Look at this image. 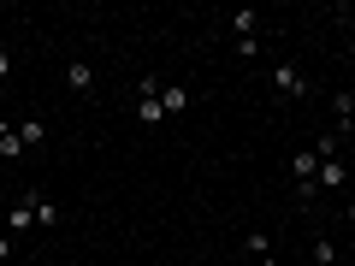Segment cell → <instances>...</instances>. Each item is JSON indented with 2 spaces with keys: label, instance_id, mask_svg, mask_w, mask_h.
<instances>
[{
  "label": "cell",
  "instance_id": "e0dca14e",
  "mask_svg": "<svg viewBox=\"0 0 355 266\" xmlns=\"http://www.w3.org/2000/svg\"><path fill=\"white\" fill-rule=\"evenodd\" d=\"M0 231H6V207H0Z\"/></svg>",
  "mask_w": 355,
  "mask_h": 266
},
{
  "label": "cell",
  "instance_id": "8fae6325",
  "mask_svg": "<svg viewBox=\"0 0 355 266\" xmlns=\"http://www.w3.org/2000/svg\"><path fill=\"white\" fill-rule=\"evenodd\" d=\"M36 225H60V207L42 202V195H36Z\"/></svg>",
  "mask_w": 355,
  "mask_h": 266
},
{
  "label": "cell",
  "instance_id": "9a60e30c",
  "mask_svg": "<svg viewBox=\"0 0 355 266\" xmlns=\"http://www.w3.org/2000/svg\"><path fill=\"white\" fill-rule=\"evenodd\" d=\"M343 219H349V225H355V202H349V207H343Z\"/></svg>",
  "mask_w": 355,
  "mask_h": 266
},
{
  "label": "cell",
  "instance_id": "7c38bea8",
  "mask_svg": "<svg viewBox=\"0 0 355 266\" xmlns=\"http://www.w3.org/2000/svg\"><path fill=\"white\" fill-rule=\"evenodd\" d=\"M338 260V249H331V242H314V266H331Z\"/></svg>",
  "mask_w": 355,
  "mask_h": 266
},
{
  "label": "cell",
  "instance_id": "8992f818",
  "mask_svg": "<svg viewBox=\"0 0 355 266\" xmlns=\"http://www.w3.org/2000/svg\"><path fill=\"white\" fill-rule=\"evenodd\" d=\"M225 24H231V36H237V42H254V30H261V12H231Z\"/></svg>",
  "mask_w": 355,
  "mask_h": 266
},
{
  "label": "cell",
  "instance_id": "ac0fdd59",
  "mask_svg": "<svg viewBox=\"0 0 355 266\" xmlns=\"http://www.w3.org/2000/svg\"><path fill=\"white\" fill-rule=\"evenodd\" d=\"M331 266H349V260H331Z\"/></svg>",
  "mask_w": 355,
  "mask_h": 266
},
{
  "label": "cell",
  "instance_id": "ba28073f",
  "mask_svg": "<svg viewBox=\"0 0 355 266\" xmlns=\"http://www.w3.org/2000/svg\"><path fill=\"white\" fill-rule=\"evenodd\" d=\"M12 130H18L24 148H42V142H48V125H42V118H24V125H12Z\"/></svg>",
  "mask_w": 355,
  "mask_h": 266
},
{
  "label": "cell",
  "instance_id": "277c9868",
  "mask_svg": "<svg viewBox=\"0 0 355 266\" xmlns=\"http://www.w3.org/2000/svg\"><path fill=\"white\" fill-rule=\"evenodd\" d=\"M291 177H296V184H314V177H320V154H314V148L291 154Z\"/></svg>",
  "mask_w": 355,
  "mask_h": 266
},
{
  "label": "cell",
  "instance_id": "4fadbf2b",
  "mask_svg": "<svg viewBox=\"0 0 355 266\" xmlns=\"http://www.w3.org/2000/svg\"><path fill=\"white\" fill-rule=\"evenodd\" d=\"M0 260H12V237L6 231H0Z\"/></svg>",
  "mask_w": 355,
  "mask_h": 266
},
{
  "label": "cell",
  "instance_id": "7a4b0ae2",
  "mask_svg": "<svg viewBox=\"0 0 355 266\" xmlns=\"http://www.w3.org/2000/svg\"><path fill=\"white\" fill-rule=\"evenodd\" d=\"M30 225H36V195H24L18 207H6V237H12V231H30Z\"/></svg>",
  "mask_w": 355,
  "mask_h": 266
},
{
  "label": "cell",
  "instance_id": "2e32d148",
  "mask_svg": "<svg viewBox=\"0 0 355 266\" xmlns=\"http://www.w3.org/2000/svg\"><path fill=\"white\" fill-rule=\"evenodd\" d=\"M254 266H279V260H272V254H266V260H254Z\"/></svg>",
  "mask_w": 355,
  "mask_h": 266
},
{
  "label": "cell",
  "instance_id": "9c48e42d",
  "mask_svg": "<svg viewBox=\"0 0 355 266\" xmlns=\"http://www.w3.org/2000/svg\"><path fill=\"white\" fill-rule=\"evenodd\" d=\"M65 83H71L77 95H89V89H95V65H65Z\"/></svg>",
  "mask_w": 355,
  "mask_h": 266
},
{
  "label": "cell",
  "instance_id": "52a82bcc",
  "mask_svg": "<svg viewBox=\"0 0 355 266\" xmlns=\"http://www.w3.org/2000/svg\"><path fill=\"white\" fill-rule=\"evenodd\" d=\"M160 118H166V113H160V95H137V125H148V130H154Z\"/></svg>",
  "mask_w": 355,
  "mask_h": 266
},
{
  "label": "cell",
  "instance_id": "5bb4252c",
  "mask_svg": "<svg viewBox=\"0 0 355 266\" xmlns=\"http://www.w3.org/2000/svg\"><path fill=\"white\" fill-rule=\"evenodd\" d=\"M0 77H12V53L6 48H0Z\"/></svg>",
  "mask_w": 355,
  "mask_h": 266
},
{
  "label": "cell",
  "instance_id": "5b68a950",
  "mask_svg": "<svg viewBox=\"0 0 355 266\" xmlns=\"http://www.w3.org/2000/svg\"><path fill=\"white\" fill-rule=\"evenodd\" d=\"M314 184H320V190H343V184H349V166H343V160H320Z\"/></svg>",
  "mask_w": 355,
  "mask_h": 266
},
{
  "label": "cell",
  "instance_id": "6da1fadb",
  "mask_svg": "<svg viewBox=\"0 0 355 266\" xmlns=\"http://www.w3.org/2000/svg\"><path fill=\"white\" fill-rule=\"evenodd\" d=\"M160 113L172 118V113H190V89L184 83H160Z\"/></svg>",
  "mask_w": 355,
  "mask_h": 266
},
{
  "label": "cell",
  "instance_id": "30bf717a",
  "mask_svg": "<svg viewBox=\"0 0 355 266\" xmlns=\"http://www.w3.org/2000/svg\"><path fill=\"white\" fill-rule=\"evenodd\" d=\"M243 249H249L254 260H266V254H272V242H266V231H249V237H243Z\"/></svg>",
  "mask_w": 355,
  "mask_h": 266
},
{
  "label": "cell",
  "instance_id": "3957f363",
  "mask_svg": "<svg viewBox=\"0 0 355 266\" xmlns=\"http://www.w3.org/2000/svg\"><path fill=\"white\" fill-rule=\"evenodd\" d=\"M272 89H284V95H308V77L296 71V65H272Z\"/></svg>",
  "mask_w": 355,
  "mask_h": 266
}]
</instances>
